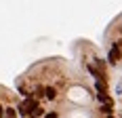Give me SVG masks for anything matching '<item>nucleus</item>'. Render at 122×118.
I'll return each instance as SVG.
<instances>
[{"instance_id": "1", "label": "nucleus", "mask_w": 122, "mask_h": 118, "mask_svg": "<svg viewBox=\"0 0 122 118\" xmlns=\"http://www.w3.org/2000/svg\"><path fill=\"white\" fill-rule=\"evenodd\" d=\"M70 99L78 101V103H86L88 101V93L84 89H80V86H74V89H70Z\"/></svg>"}, {"instance_id": "2", "label": "nucleus", "mask_w": 122, "mask_h": 118, "mask_svg": "<svg viewBox=\"0 0 122 118\" xmlns=\"http://www.w3.org/2000/svg\"><path fill=\"white\" fill-rule=\"evenodd\" d=\"M118 57H120V51H118V47H114V48H112V53H110L112 63H116V61H118Z\"/></svg>"}, {"instance_id": "3", "label": "nucleus", "mask_w": 122, "mask_h": 118, "mask_svg": "<svg viewBox=\"0 0 122 118\" xmlns=\"http://www.w3.org/2000/svg\"><path fill=\"white\" fill-rule=\"evenodd\" d=\"M4 118H17L15 110H13V107H6V110H4Z\"/></svg>"}, {"instance_id": "4", "label": "nucleus", "mask_w": 122, "mask_h": 118, "mask_svg": "<svg viewBox=\"0 0 122 118\" xmlns=\"http://www.w3.org/2000/svg\"><path fill=\"white\" fill-rule=\"evenodd\" d=\"M55 95H57V91H55L53 86H49V89H46V99H55Z\"/></svg>"}, {"instance_id": "5", "label": "nucleus", "mask_w": 122, "mask_h": 118, "mask_svg": "<svg viewBox=\"0 0 122 118\" xmlns=\"http://www.w3.org/2000/svg\"><path fill=\"white\" fill-rule=\"evenodd\" d=\"M2 112H4V110H2V106H0V118H4V114H2Z\"/></svg>"}]
</instances>
